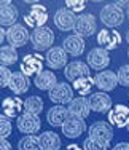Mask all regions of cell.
Returning a JSON list of instances; mask_svg holds the SVG:
<instances>
[{
	"mask_svg": "<svg viewBox=\"0 0 129 150\" xmlns=\"http://www.w3.org/2000/svg\"><path fill=\"white\" fill-rule=\"evenodd\" d=\"M116 75H118V85L129 88V64H126V66H121L120 69H118V74Z\"/></svg>",
	"mask_w": 129,
	"mask_h": 150,
	"instance_id": "cell-33",
	"label": "cell"
},
{
	"mask_svg": "<svg viewBox=\"0 0 129 150\" xmlns=\"http://www.w3.org/2000/svg\"><path fill=\"white\" fill-rule=\"evenodd\" d=\"M21 110H24V101H21L18 96H10V98H5L2 102V113L5 117L11 118H19L23 113Z\"/></svg>",
	"mask_w": 129,
	"mask_h": 150,
	"instance_id": "cell-20",
	"label": "cell"
},
{
	"mask_svg": "<svg viewBox=\"0 0 129 150\" xmlns=\"http://www.w3.org/2000/svg\"><path fill=\"white\" fill-rule=\"evenodd\" d=\"M109 142H100L92 137H86L83 141V150H109Z\"/></svg>",
	"mask_w": 129,
	"mask_h": 150,
	"instance_id": "cell-31",
	"label": "cell"
},
{
	"mask_svg": "<svg viewBox=\"0 0 129 150\" xmlns=\"http://www.w3.org/2000/svg\"><path fill=\"white\" fill-rule=\"evenodd\" d=\"M16 126L21 133L26 136H35L42 128V120L38 115H30V113H23L16 120Z\"/></svg>",
	"mask_w": 129,
	"mask_h": 150,
	"instance_id": "cell-7",
	"label": "cell"
},
{
	"mask_svg": "<svg viewBox=\"0 0 129 150\" xmlns=\"http://www.w3.org/2000/svg\"><path fill=\"white\" fill-rule=\"evenodd\" d=\"M124 15H126V13H124L116 3H109V5H105L102 10H100L99 16H100V21H102V24L105 27L115 29V27H118V26L123 24Z\"/></svg>",
	"mask_w": 129,
	"mask_h": 150,
	"instance_id": "cell-2",
	"label": "cell"
},
{
	"mask_svg": "<svg viewBox=\"0 0 129 150\" xmlns=\"http://www.w3.org/2000/svg\"><path fill=\"white\" fill-rule=\"evenodd\" d=\"M66 8L70 10L72 13H81L86 8V2L85 0H67Z\"/></svg>",
	"mask_w": 129,
	"mask_h": 150,
	"instance_id": "cell-34",
	"label": "cell"
},
{
	"mask_svg": "<svg viewBox=\"0 0 129 150\" xmlns=\"http://www.w3.org/2000/svg\"><path fill=\"white\" fill-rule=\"evenodd\" d=\"M85 40L81 37H78V35H69V37H66L62 40V48L66 50L67 54L73 56V58H77V56L83 54L85 51Z\"/></svg>",
	"mask_w": 129,
	"mask_h": 150,
	"instance_id": "cell-23",
	"label": "cell"
},
{
	"mask_svg": "<svg viewBox=\"0 0 129 150\" xmlns=\"http://www.w3.org/2000/svg\"><path fill=\"white\" fill-rule=\"evenodd\" d=\"M42 110H43V99L40 96H29L24 101V113L40 115Z\"/></svg>",
	"mask_w": 129,
	"mask_h": 150,
	"instance_id": "cell-27",
	"label": "cell"
},
{
	"mask_svg": "<svg viewBox=\"0 0 129 150\" xmlns=\"http://www.w3.org/2000/svg\"><path fill=\"white\" fill-rule=\"evenodd\" d=\"M128 98H129V96H128Z\"/></svg>",
	"mask_w": 129,
	"mask_h": 150,
	"instance_id": "cell-43",
	"label": "cell"
},
{
	"mask_svg": "<svg viewBox=\"0 0 129 150\" xmlns=\"http://www.w3.org/2000/svg\"><path fill=\"white\" fill-rule=\"evenodd\" d=\"M34 83L38 90L49 93L57 85V77L51 72V70H43L42 74H38L37 77L34 78Z\"/></svg>",
	"mask_w": 129,
	"mask_h": 150,
	"instance_id": "cell-25",
	"label": "cell"
},
{
	"mask_svg": "<svg viewBox=\"0 0 129 150\" xmlns=\"http://www.w3.org/2000/svg\"><path fill=\"white\" fill-rule=\"evenodd\" d=\"M43 67V58L38 53H30V54H26L21 62V72H23L26 77H37L38 74H42Z\"/></svg>",
	"mask_w": 129,
	"mask_h": 150,
	"instance_id": "cell-9",
	"label": "cell"
},
{
	"mask_svg": "<svg viewBox=\"0 0 129 150\" xmlns=\"http://www.w3.org/2000/svg\"><path fill=\"white\" fill-rule=\"evenodd\" d=\"M45 61L51 69H62L64 66L67 67V53L62 46H53L51 50L46 51V56H45Z\"/></svg>",
	"mask_w": 129,
	"mask_h": 150,
	"instance_id": "cell-17",
	"label": "cell"
},
{
	"mask_svg": "<svg viewBox=\"0 0 129 150\" xmlns=\"http://www.w3.org/2000/svg\"><path fill=\"white\" fill-rule=\"evenodd\" d=\"M112 150H129V144L128 142H118Z\"/></svg>",
	"mask_w": 129,
	"mask_h": 150,
	"instance_id": "cell-37",
	"label": "cell"
},
{
	"mask_svg": "<svg viewBox=\"0 0 129 150\" xmlns=\"http://www.w3.org/2000/svg\"><path fill=\"white\" fill-rule=\"evenodd\" d=\"M0 150H11V144L6 139H0Z\"/></svg>",
	"mask_w": 129,
	"mask_h": 150,
	"instance_id": "cell-36",
	"label": "cell"
},
{
	"mask_svg": "<svg viewBox=\"0 0 129 150\" xmlns=\"http://www.w3.org/2000/svg\"><path fill=\"white\" fill-rule=\"evenodd\" d=\"M48 96H49V99L57 105L70 104V102L75 99L73 98V88H72L67 81H59V83L48 93Z\"/></svg>",
	"mask_w": 129,
	"mask_h": 150,
	"instance_id": "cell-5",
	"label": "cell"
},
{
	"mask_svg": "<svg viewBox=\"0 0 129 150\" xmlns=\"http://www.w3.org/2000/svg\"><path fill=\"white\" fill-rule=\"evenodd\" d=\"M118 85V75L112 70H102L94 77V86H97L102 93L112 91Z\"/></svg>",
	"mask_w": 129,
	"mask_h": 150,
	"instance_id": "cell-18",
	"label": "cell"
},
{
	"mask_svg": "<svg viewBox=\"0 0 129 150\" xmlns=\"http://www.w3.org/2000/svg\"><path fill=\"white\" fill-rule=\"evenodd\" d=\"M38 137H40L42 150H59L61 149V137L54 131H45Z\"/></svg>",
	"mask_w": 129,
	"mask_h": 150,
	"instance_id": "cell-26",
	"label": "cell"
},
{
	"mask_svg": "<svg viewBox=\"0 0 129 150\" xmlns=\"http://www.w3.org/2000/svg\"><path fill=\"white\" fill-rule=\"evenodd\" d=\"M11 77H13V72L8 69V67H5V66L0 67V86H2V88L10 86Z\"/></svg>",
	"mask_w": 129,
	"mask_h": 150,
	"instance_id": "cell-35",
	"label": "cell"
},
{
	"mask_svg": "<svg viewBox=\"0 0 129 150\" xmlns=\"http://www.w3.org/2000/svg\"><path fill=\"white\" fill-rule=\"evenodd\" d=\"M54 43V32L51 27L34 29L30 34V45L35 51H48Z\"/></svg>",
	"mask_w": 129,
	"mask_h": 150,
	"instance_id": "cell-1",
	"label": "cell"
},
{
	"mask_svg": "<svg viewBox=\"0 0 129 150\" xmlns=\"http://www.w3.org/2000/svg\"><path fill=\"white\" fill-rule=\"evenodd\" d=\"M89 74H91L89 66L81 62V61H72V62L67 64L66 69H64V75H66L67 81H72V83H75L77 80H81V78L91 77Z\"/></svg>",
	"mask_w": 129,
	"mask_h": 150,
	"instance_id": "cell-10",
	"label": "cell"
},
{
	"mask_svg": "<svg viewBox=\"0 0 129 150\" xmlns=\"http://www.w3.org/2000/svg\"><path fill=\"white\" fill-rule=\"evenodd\" d=\"M29 40H30L29 30L23 24H14V26H11L6 30V42L16 50L21 48V46H26Z\"/></svg>",
	"mask_w": 129,
	"mask_h": 150,
	"instance_id": "cell-8",
	"label": "cell"
},
{
	"mask_svg": "<svg viewBox=\"0 0 129 150\" xmlns=\"http://www.w3.org/2000/svg\"><path fill=\"white\" fill-rule=\"evenodd\" d=\"M128 58H129V50H128Z\"/></svg>",
	"mask_w": 129,
	"mask_h": 150,
	"instance_id": "cell-41",
	"label": "cell"
},
{
	"mask_svg": "<svg viewBox=\"0 0 129 150\" xmlns=\"http://www.w3.org/2000/svg\"><path fill=\"white\" fill-rule=\"evenodd\" d=\"M0 61H2V66L8 67L13 66L18 61V51L16 48H13L11 45H5L0 48Z\"/></svg>",
	"mask_w": 129,
	"mask_h": 150,
	"instance_id": "cell-28",
	"label": "cell"
},
{
	"mask_svg": "<svg viewBox=\"0 0 129 150\" xmlns=\"http://www.w3.org/2000/svg\"><path fill=\"white\" fill-rule=\"evenodd\" d=\"M89 105H91L92 112H97V113H105V112L109 113L113 109L112 98L107 93H102V91L89 96Z\"/></svg>",
	"mask_w": 129,
	"mask_h": 150,
	"instance_id": "cell-15",
	"label": "cell"
},
{
	"mask_svg": "<svg viewBox=\"0 0 129 150\" xmlns=\"http://www.w3.org/2000/svg\"><path fill=\"white\" fill-rule=\"evenodd\" d=\"M126 16H128V19H129V6L126 8Z\"/></svg>",
	"mask_w": 129,
	"mask_h": 150,
	"instance_id": "cell-40",
	"label": "cell"
},
{
	"mask_svg": "<svg viewBox=\"0 0 129 150\" xmlns=\"http://www.w3.org/2000/svg\"><path fill=\"white\" fill-rule=\"evenodd\" d=\"M67 110H69V115L73 117V118H80L85 120L86 117L91 112V105H89V98H75L73 101L67 105Z\"/></svg>",
	"mask_w": 129,
	"mask_h": 150,
	"instance_id": "cell-16",
	"label": "cell"
},
{
	"mask_svg": "<svg viewBox=\"0 0 129 150\" xmlns=\"http://www.w3.org/2000/svg\"><path fill=\"white\" fill-rule=\"evenodd\" d=\"M97 29V23H96V18L91 13H83L77 18V24H75V35L78 37H91L92 34Z\"/></svg>",
	"mask_w": 129,
	"mask_h": 150,
	"instance_id": "cell-6",
	"label": "cell"
},
{
	"mask_svg": "<svg viewBox=\"0 0 129 150\" xmlns=\"http://www.w3.org/2000/svg\"><path fill=\"white\" fill-rule=\"evenodd\" d=\"M8 88H10V91H11L14 96L24 94V93H27L29 88H30V80H29V77H26L21 70L19 72H14Z\"/></svg>",
	"mask_w": 129,
	"mask_h": 150,
	"instance_id": "cell-24",
	"label": "cell"
},
{
	"mask_svg": "<svg viewBox=\"0 0 129 150\" xmlns=\"http://www.w3.org/2000/svg\"><path fill=\"white\" fill-rule=\"evenodd\" d=\"M97 43L100 48L107 50V51H112V50H115L121 43V35H120V32L115 29H102L97 34Z\"/></svg>",
	"mask_w": 129,
	"mask_h": 150,
	"instance_id": "cell-14",
	"label": "cell"
},
{
	"mask_svg": "<svg viewBox=\"0 0 129 150\" xmlns=\"http://www.w3.org/2000/svg\"><path fill=\"white\" fill-rule=\"evenodd\" d=\"M88 66L89 69L92 70H97L99 72H102V70H105V67L110 64V54L107 50L100 48V46H97V48H91L88 53Z\"/></svg>",
	"mask_w": 129,
	"mask_h": 150,
	"instance_id": "cell-4",
	"label": "cell"
},
{
	"mask_svg": "<svg viewBox=\"0 0 129 150\" xmlns=\"http://www.w3.org/2000/svg\"><path fill=\"white\" fill-rule=\"evenodd\" d=\"M88 137L110 144V141L113 139V126L107 121H94L88 129Z\"/></svg>",
	"mask_w": 129,
	"mask_h": 150,
	"instance_id": "cell-11",
	"label": "cell"
},
{
	"mask_svg": "<svg viewBox=\"0 0 129 150\" xmlns=\"http://www.w3.org/2000/svg\"><path fill=\"white\" fill-rule=\"evenodd\" d=\"M109 123L116 128H128L129 126V107L123 104L113 105V109L107 115Z\"/></svg>",
	"mask_w": 129,
	"mask_h": 150,
	"instance_id": "cell-13",
	"label": "cell"
},
{
	"mask_svg": "<svg viewBox=\"0 0 129 150\" xmlns=\"http://www.w3.org/2000/svg\"><path fill=\"white\" fill-rule=\"evenodd\" d=\"M11 131H13L11 121H10L8 117H5L2 113V117H0V139H8Z\"/></svg>",
	"mask_w": 129,
	"mask_h": 150,
	"instance_id": "cell-32",
	"label": "cell"
},
{
	"mask_svg": "<svg viewBox=\"0 0 129 150\" xmlns=\"http://www.w3.org/2000/svg\"><path fill=\"white\" fill-rule=\"evenodd\" d=\"M64 150H83V149H80L78 145H75V144H70V145H67Z\"/></svg>",
	"mask_w": 129,
	"mask_h": 150,
	"instance_id": "cell-38",
	"label": "cell"
},
{
	"mask_svg": "<svg viewBox=\"0 0 129 150\" xmlns=\"http://www.w3.org/2000/svg\"><path fill=\"white\" fill-rule=\"evenodd\" d=\"M18 16H19V11L11 2H8V0L0 2V24H2V27H11L18 24Z\"/></svg>",
	"mask_w": 129,
	"mask_h": 150,
	"instance_id": "cell-19",
	"label": "cell"
},
{
	"mask_svg": "<svg viewBox=\"0 0 129 150\" xmlns=\"http://www.w3.org/2000/svg\"><path fill=\"white\" fill-rule=\"evenodd\" d=\"M86 131V123L85 120H80V118H73V117H69L67 121L64 123L62 126V134L69 139H77L80 137Z\"/></svg>",
	"mask_w": 129,
	"mask_h": 150,
	"instance_id": "cell-21",
	"label": "cell"
},
{
	"mask_svg": "<svg viewBox=\"0 0 129 150\" xmlns=\"http://www.w3.org/2000/svg\"><path fill=\"white\" fill-rule=\"evenodd\" d=\"M77 18L78 16H75V13H72L70 10H67L64 6V8H59L54 13V26L62 32L73 30L75 24H77Z\"/></svg>",
	"mask_w": 129,
	"mask_h": 150,
	"instance_id": "cell-12",
	"label": "cell"
},
{
	"mask_svg": "<svg viewBox=\"0 0 129 150\" xmlns=\"http://www.w3.org/2000/svg\"><path fill=\"white\" fill-rule=\"evenodd\" d=\"M18 150H42L38 136H24L18 142Z\"/></svg>",
	"mask_w": 129,
	"mask_h": 150,
	"instance_id": "cell-30",
	"label": "cell"
},
{
	"mask_svg": "<svg viewBox=\"0 0 129 150\" xmlns=\"http://www.w3.org/2000/svg\"><path fill=\"white\" fill-rule=\"evenodd\" d=\"M69 117V110L64 105H53L46 113V121L54 128H62Z\"/></svg>",
	"mask_w": 129,
	"mask_h": 150,
	"instance_id": "cell-22",
	"label": "cell"
},
{
	"mask_svg": "<svg viewBox=\"0 0 129 150\" xmlns=\"http://www.w3.org/2000/svg\"><path fill=\"white\" fill-rule=\"evenodd\" d=\"M46 21H48V11H46V6L40 5V3H32L30 10L24 15V23L34 29L45 27Z\"/></svg>",
	"mask_w": 129,
	"mask_h": 150,
	"instance_id": "cell-3",
	"label": "cell"
},
{
	"mask_svg": "<svg viewBox=\"0 0 129 150\" xmlns=\"http://www.w3.org/2000/svg\"><path fill=\"white\" fill-rule=\"evenodd\" d=\"M124 40H126V42H128V45H129V30L126 32V37H124Z\"/></svg>",
	"mask_w": 129,
	"mask_h": 150,
	"instance_id": "cell-39",
	"label": "cell"
},
{
	"mask_svg": "<svg viewBox=\"0 0 129 150\" xmlns=\"http://www.w3.org/2000/svg\"><path fill=\"white\" fill-rule=\"evenodd\" d=\"M128 133H129V126H128Z\"/></svg>",
	"mask_w": 129,
	"mask_h": 150,
	"instance_id": "cell-42",
	"label": "cell"
},
{
	"mask_svg": "<svg viewBox=\"0 0 129 150\" xmlns=\"http://www.w3.org/2000/svg\"><path fill=\"white\" fill-rule=\"evenodd\" d=\"M92 86H94V78H91V77L81 78V80H77L73 83V90L80 94V98H86L91 93Z\"/></svg>",
	"mask_w": 129,
	"mask_h": 150,
	"instance_id": "cell-29",
	"label": "cell"
}]
</instances>
